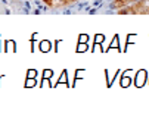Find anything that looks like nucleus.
<instances>
[{
	"mask_svg": "<svg viewBox=\"0 0 149 135\" xmlns=\"http://www.w3.org/2000/svg\"><path fill=\"white\" fill-rule=\"evenodd\" d=\"M133 79H134V85H136L137 88H142V87L148 82V72H146L145 69H139V71L136 72V76H134Z\"/></svg>",
	"mask_w": 149,
	"mask_h": 135,
	"instance_id": "f257e3e1",
	"label": "nucleus"
},
{
	"mask_svg": "<svg viewBox=\"0 0 149 135\" xmlns=\"http://www.w3.org/2000/svg\"><path fill=\"white\" fill-rule=\"evenodd\" d=\"M84 6H87L86 2H84V3H80V5H78V9H81V8H84Z\"/></svg>",
	"mask_w": 149,
	"mask_h": 135,
	"instance_id": "9b49d317",
	"label": "nucleus"
},
{
	"mask_svg": "<svg viewBox=\"0 0 149 135\" xmlns=\"http://www.w3.org/2000/svg\"><path fill=\"white\" fill-rule=\"evenodd\" d=\"M43 2L46 3V6H47V8H53V6H55V3H56V0H43Z\"/></svg>",
	"mask_w": 149,
	"mask_h": 135,
	"instance_id": "1a4fd4ad",
	"label": "nucleus"
},
{
	"mask_svg": "<svg viewBox=\"0 0 149 135\" xmlns=\"http://www.w3.org/2000/svg\"><path fill=\"white\" fill-rule=\"evenodd\" d=\"M40 12H41V10H40V8H38V9H36V10H34V13H36V15H38V13H40Z\"/></svg>",
	"mask_w": 149,
	"mask_h": 135,
	"instance_id": "f8f14e48",
	"label": "nucleus"
},
{
	"mask_svg": "<svg viewBox=\"0 0 149 135\" xmlns=\"http://www.w3.org/2000/svg\"><path fill=\"white\" fill-rule=\"evenodd\" d=\"M40 50L41 52H49L50 50V43L49 41H41L40 43Z\"/></svg>",
	"mask_w": 149,
	"mask_h": 135,
	"instance_id": "423d86ee",
	"label": "nucleus"
},
{
	"mask_svg": "<svg viewBox=\"0 0 149 135\" xmlns=\"http://www.w3.org/2000/svg\"><path fill=\"white\" fill-rule=\"evenodd\" d=\"M134 2H137V0H114V2L109 3V9H121V8L129 6Z\"/></svg>",
	"mask_w": 149,
	"mask_h": 135,
	"instance_id": "f03ea898",
	"label": "nucleus"
},
{
	"mask_svg": "<svg viewBox=\"0 0 149 135\" xmlns=\"http://www.w3.org/2000/svg\"><path fill=\"white\" fill-rule=\"evenodd\" d=\"M103 41H105V35H103V34H96V35H95V46H102ZM95 46H93V47H95Z\"/></svg>",
	"mask_w": 149,
	"mask_h": 135,
	"instance_id": "39448f33",
	"label": "nucleus"
},
{
	"mask_svg": "<svg viewBox=\"0 0 149 135\" xmlns=\"http://www.w3.org/2000/svg\"><path fill=\"white\" fill-rule=\"evenodd\" d=\"M112 49H117L118 52H123V49L120 47V35H118V34L114 35V38H112V41H111V46L108 47V50H112Z\"/></svg>",
	"mask_w": 149,
	"mask_h": 135,
	"instance_id": "20e7f679",
	"label": "nucleus"
},
{
	"mask_svg": "<svg viewBox=\"0 0 149 135\" xmlns=\"http://www.w3.org/2000/svg\"><path fill=\"white\" fill-rule=\"evenodd\" d=\"M87 50V43H78V46H77V52H86Z\"/></svg>",
	"mask_w": 149,
	"mask_h": 135,
	"instance_id": "0eeeda50",
	"label": "nucleus"
},
{
	"mask_svg": "<svg viewBox=\"0 0 149 135\" xmlns=\"http://www.w3.org/2000/svg\"><path fill=\"white\" fill-rule=\"evenodd\" d=\"M78 43H89V35L87 34H81L78 37Z\"/></svg>",
	"mask_w": 149,
	"mask_h": 135,
	"instance_id": "6e6552de",
	"label": "nucleus"
},
{
	"mask_svg": "<svg viewBox=\"0 0 149 135\" xmlns=\"http://www.w3.org/2000/svg\"><path fill=\"white\" fill-rule=\"evenodd\" d=\"M129 72H130V69H127V72H123L121 71V78H120V85L123 87V88H127V87H130L132 85V76L129 75Z\"/></svg>",
	"mask_w": 149,
	"mask_h": 135,
	"instance_id": "7ed1b4c3",
	"label": "nucleus"
},
{
	"mask_svg": "<svg viewBox=\"0 0 149 135\" xmlns=\"http://www.w3.org/2000/svg\"><path fill=\"white\" fill-rule=\"evenodd\" d=\"M36 75H37V72H36V71H28V74H27L28 79H34V78H36Z\"/></svg>",
	"mask_w": 149,
	"mask_h": 135,
	"instance_id": "9d476101",
	"label": "nucleus"
}]
</instances>
